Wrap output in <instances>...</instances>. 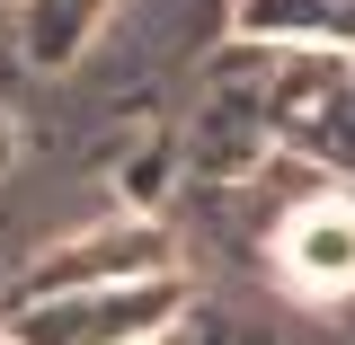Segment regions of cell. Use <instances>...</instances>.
I'll return each mask as SVG.
<instances>
[{
	"instance_id": "6da1fadb",
	"label": "cell",
	"mask_w": 355,
	"mask_h": 345,
	"mask_svg": "<svg viewBox=\"0 0 355 345\" xmlns=\"http://www.w3.org/2000/svg\"><path fill=\"white\" fill-rule=\"evenodd\" d=\"M187 292L169 274H125V283H53L9 310V345H151Z\"/></svg>"
},
{
	"instance_id": "7a4b0ae2",
	"label": "cell",
	"mask_w": 355,
	"mask_h": 345,
	"mask_svg": "<svg viewBox=\"0 0 355 345\" xmlns=\"http://www.w3.org/2000/svg\"><path fill=\"white\" fill-rule=\"evenodd\" d=\"M275 274L302 301H338L355 292V195H311L275 230Z\"/></svg>"
},
{
	"instance_id": "3957f363",
	"label": "cell",
	"mask_w": 355,
	"mask_h": 345,
	"mask_svg": "<svg viewBox=\"0 0 355 345\" xmlns=\"http://www.w3.org/2000/svg\"><path fill=\"white\" fill-rule=\"evenodd\" d=\"M9 151H18V142H9V115H0V169H9Z\"/></svg>"
}]
</instances>
